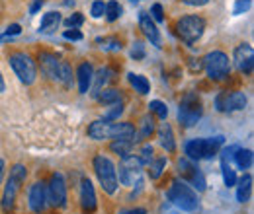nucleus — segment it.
Segmentation results:
<instances>
[{"instance_id": "39448f33", "label": "nucleus", "mask_w": 254, "mask_h": 214, "mask_svg": "<svg viewBox=\"0 0 254 214\" xmlns=\"http://www.w3.org/2000/svg\"><path fill=\"white\" fill-rule=\"evenodd\" d=\"M203 30H205V20L199 18V16H184L182 20H178L176 24V33L178 37L184 41V43H195L201 35H203Z\"/></svg>"}, {"instance_id": "a18cd8bd", "label": "nucleus", "mask_w": 254, "mask_h": 214, "mask_svg": "<svg viewBox=\"0 0 254 214\" xmlns=\"http://www.w3.org/2000/svg\"><path fill=\"white\" fill-rule=\"evenodd\" d=\"M43 6V0H33L32 8H30V14H37V10Z\"/></svg>"}, {"instance_id": "b1692460", "label": "nucleus", "mask_w": 254, "mask_h": 214, "mask_svg": "<svg viewBox=\"0 0 254 214\" xmlns=\"http://www.w3.org/2000/svg\"><path fill=\"white\" fill-rule=\"evenodd\" d=\"M129 84L135 88V92L143 93V95L149 93V90H151L149 80L145 76H141V74H129Z\"/></svg>"}, {"instance_id": "423d86ee", "label": "nucleus", "mask_w": 254, "mask_h": 214, "mask_svg": "<svg viewBox=\"0 0 254 214\" xmlns=\"http://www.w3.org/2000/svg\"><path fill=\"white\" fill-rule=\"evenodd\" d=\"M201 113H203V107H201V101H199L197 93L188 92L182 97V101H180V109H178L180 123L186 125V127H191V125H195V123L199 121Z\"/></svg>"}, {"instance_id": "ddd939ff", "label": "nucleus", "mask_w": 254, "mask_h": 214, "mask_svg": "<svg viewBox=\"0 0 254 214\" xmlns=\"http://www.w3.org/2000/svg\"><path fill=\"white\" fill-rule=\"evenodd\" d=\"M235 64L243 74H253L254 70V51L249 43H243L235 49Z\"/></svg>"}, {"instance_id": "6e6552de", "label": "nucleus", "mask_w": 254, "mask_h": 214, "mask_svg": "<svg viewBox=\"0 0 254 214\" xmlns=\"http://www.w3.org/2000/svg\"><path fill=\"white\" fill-rule=\"evenodd\" d=\"M10 66L16 72V76L20 78V82H24L28 86L35 82L37 68H35V62L32 61L30 55H26V53H14V55H10Z\"/></svg>"}, {"instance_id": "f8f14e48", "label": "nucleus", "mask_w": 254, "mask_h": 214, "mask_svg": "<svg viewBox=\"0 0 254 214\" xmlns=\"http://www.w3.org/2000/svg\"><path fill=\"white\" fill-rule=\"evenodd\" d=\"M178 168H180V175H182L184 181H188L197 191H205V177H203V173L191 164L188 158H182L178 162Z\"/></svg>"}, {"instance_id": "8fccbe9b", "label": "nucleus", "mask_w": 254, "mask_h": 214, "mask_svg": "<svg viewBox=\"0 0 254 214\" xmlns=\"http://www.w3.org/2000/svg\"><path fill=\"white\" fill-rule=\"evenodd\" d=\"M131 2H139V0H131Z\"/></svg>"}, {"instance_id": "393cba45", "label": "nucleus", "mask_w": 254, "mask_h": 214, "mask_svg": "<svg viewBox=\"0 0 254 214\" xmlns=\"http://www.w3.org/2000/svg\"><path fill=\"white\" fill-rule=\"evenodd\" d=\"M235 156V162L241 170H249L253 166V152L251 150H243V148H237V154Z\"/></svg>"}, {"instance_id": "aec40b11", "label": "nucleus", "mask_w": 254, "mask_h": 214, "mask_svg": "<svg viewBox=\"0 0 254 214\" xmlns=\"http://www.w3.org/2000/svg\"><path fill=\"white\" fill-rule=\"evenodd\" d=\"M251 193H253V175H251V173H245V175L239 179L237 201H239V203H247V201L251 199Z\"/></svg>"}, {"instance_id": "c85d7f7f", "label": "nucleus", "mask_w": 254, "mask_h": 214, "mask_svg": "<svg viewBox=\"0 0 254 214\" xmlns=\"http://www.w3.org/2000/svg\"><path fill=\"white\" fill-rule=\"evenodd\" d=\"M102 103H106V105H110V103H116V101H122V93L118 92V90H104V92H100L96 95Z\"/></svg>"}, {"instance_id": "20e7f679", "label": "nucleus", "mask_w": 254, "mask_h": 214, "mask_svg": "<svg viewBox=\"0 0 254 214\" xmlns=\"http://www.w3.org/2000/svg\"><path fill=\"white\" fill-rule=\"evenodd\" d=\"M168 201L176 205L180 211H186V213L197 211V195L191 191L190 185L182 183V181H174L172 187L168 189Z\"/></svg>"}, {"instance_id": "473e14b6", "label": "nucleus", "mask_w": 254, "mask_h": 214, "mask_svg": "<svg viewBox=\"0 0 254 214\" xmlns=\"http://www.w3.org/2000/svg\"><path fill=\"white\" fill-rule=\"evenodd\" d=\"M100 47L104 51H120L122 49V43L116 39V37H106V39H98Z\"/></svg>"}, {"instance_id": "4468645a", "label": "nucleus", "mask_w": 254, "mask_h": 214, "mask_svg": "<svg viewBox=\"0 0 254 214\" xmlns=\"http://www.w3.org/2000/svg\"><path fill=\"white\" fill-rule=\"evenodd\" d=\"M28 201H30V209L35 214L43 213L47 209V189L43 183H33L30 187V195H28Z\"/></svg>"}, {"instance_id": "f704fd0d", "label": "nucleus", "mask_w": 254, "mask_h": 214, "mask_svg": "<svg viewBox=\"0 0 254 214\" xmlns=\"http://www.w3.org/2000/svg\"><path fill=\"white\" fill-rule=\"evenodd\" d=\"M110 80V70L108 68H102L98 74H96V86H94V95H98V93L102 92V86L106 84Z\"/></svg>"}, {"instance_id": "09e8293b", "label": "nucleus", "mask_w": 254, "mask_h": 214, "mask_svg": "<svg viewBox=\"0 0 254 214\" xmlns=\"http://www.w3.org/2000/svg\"><path fill=\"white\" fill-rule=\"evenodd\" d=\"M4 88L6 86H4V80H2V74H0V92H4Z\"/></svg>"}, {"instance_id": "c03bdc74", "label": "nucleus", "mask_w": 254, "mask_h": 214, "mask_svg": "<svg viewBox=\"0 0 254 214\" xmlns=\"http://www.w3.org/2000/svg\"><path fill=\"white\" fill-rule=\"evenodd\" d=\"M184 4H188V6H205L209 0H182Z\"/></svg>"}, {"instance_id": "7c9ffc66", "label": "nucleus", "mask_w": 254, "mask_h": 214, "mask_svg": "<svg viewBox=\"0 0 254 214\" xmlns=\"http://www.w3.org/2000/svg\"><path fill=\"white\" fill-rule=\"evenodd\" d=\"M104 14H106V18H108L110 22H116V20L122 16V6H120L116 0H112V2L106 4V12H104Z\"/></svg>"}, {"instance_id": "a878e982", "label": "nucleus", "mask_w": 254, "mask_h": 214, "mask_svg": "<svg viewBox=\"0 0 254 214\" xmlns=\"http://www.w3.org/2000/svg\"><path fill=\"white\" fill-rule=\"evenodd\" d=\"M57 82H61L63 86H70L72 84V70H70V66L66 64V62H59V74H57Z\"/></svg>"}, {"instance_id": "de8ad7c7", "label": "nucleus", "mask_w": 254, "mask_h": 214, "mask_svg": "<svg viewBox=\"0 0 254 214\" xmlns=\"http://www.w3.org/2000/svg\"><path fill=\"white\" fill-rule=\"evenodd\" d=\"M2 175H4V160H0V181H2Z\"/></svg>"}, {"instance_id": "2eb2a0df", "label": "nucleus", "mask_w": 254, "mask_h": 214, "mask_svg": "<svg viewBox=\"0 0 254 214\" xmlns=\"http://www.w3.org/2000/svg\"><path fill=\"white\" fill-rule=\"evenodd\" d=\"M80 207H82L84 214H94L96 211V193L90 179L80 181Z\"/></svg>"}, {"instance_id": "58836bf2", "label": "nucleus", "mask_w": 254, "mask_h": 214, "mask_svg": "<svg viewBox=\"0 0 254 214\" xmlns=\"http://www.w3.org/2000/svg\"><path fill=\"white\" fill-rule=\"evenodd\" d=\"M131 57H133L135 61H141V59L145 57V47H143V43H135V47L131 49Z\"/></svg>"}, {"instance_id": "cd10ccee", "label": "nucleus", "mask_w": 254, "mask_h": 214, "mask_svg": "<svg viewBox=\"0 0 254 214\" xmlns=\"http://www.w3.org/2000/svg\"><path fill=\"white\" fill-rule=\"evenodd\" d=\"M122 113H124V103H122V101L110 103V109L104 113V121H108V123L116 121V119H120Z\"/></svg>"}, {"instance_id": "a19ab883", "label": "nucleus", "mask_w": 254, "mask_h": 214, "mask_svg": "<svg viewBox=\"0 0 254 214\" xmlns=\"http://www.w3.org/2000/svg\"><path fill=\"white\" fill-rule=\"evenodd\" d=\"M151 14H153V20H157V22H162V20H164V10H162L160 4H155V6L151 8Z\"/></svg>"}, {"instance_id": "1a4fd4ad", "label": "nucleus", "mask_w": 254, "mask_h": 214, "mask_svg": "<svg viewBox=\"0 0 254 214\" xmlns=\"http://www.w3.org/2000/svg\"><path fill=\"white\" fill-rule=\"evenodd\" d=\"M203 66L205 72L211 80H223L229 76V57L223 51H213L203 59Z\"/></svg>"}, {"instance_id": "c756f323", "label": "nucleus", "mask_w": 254, "mask_h": 214, "mask_svg": "<svg viewBox=\"0 0 254 214\" xmlns=\"http://www.w3.org/2000/svg\"><path fill=\"white\" fill-rule=\"evenodd\" d=\"M131 148H133V140H116V142H112V152L120 154L122 158L129 156Z\"/></svg>"}, {"instance_id": "c9c22d12", "label": "nucleus", "mask_w": 254, "mask_h": 214, "mask_svg": "<svg viewBox=\"0 0 254 214\" xmlns=\"http://www.w3.org/2000/svg\"><path fill=\"white\" fill-rule=\"evenodd\" d=\"M139 160H141V164L143 166H149L155 158H153V146L151 144H147V146H143V150H141V156H139Z\"/></svg>"}, {"instance_id": "4be33fe9", "label": "nucleus", "mask_w": 254, "mask_h": 214, "mask_svg": "<svg viewBox=\"0 0 254 214\" xmlns=\"http://www.w3.org/2000/svg\"><path fill=\"white\" fill-rule=\"evenodd\" d=\"M61 24V14L57 12H49L41 18V24H39V31L41 33H53V31L59 28Z\"/></svg>"}, {"instance_id": "7ed1b4c3", "label": "nucleus", "mask_w": 254, "mask_h": 214, "mask_svg": "<svg viewBox=\"0 0 254 214\" xmlns=\"http://www.w3.org/2000/svg\"><path fill=\"white\" fill-rule=\"evenodd\" d=\"M94 171L100 179L102 189L108 193V195H114L118 191V171H116V166L110 158L106 156H96L94 158Z\"/></svg>"}, {"instance_id": "f3484780", "label": "nucleus", "mask_w": 254, "mask_h": 214, "mask_svg": "<svg viewBox=\"0 0 254 214\" xmlns=\"http://www.w3.org/2000/svg\"><path fill=\"white\" fill-rule=\"evenodd\" d=\"M59 59L51 53H39V66H41V72L45 76H49L51 80L57 82V74H59Z\"/></svg>"}, {"instance_id": "f257e3e1", "label": "nucleus", "mask_w": 254, "mask_h": 214, "mask_svg": "<svg viewBox=\"0 0 254 214\" xmlns=\"http://www.w3.org/2000/svg\"><path fill=\"white\" fill-rule=\"evenodd\" d=\"M88 136L94 140L116 138V140H135V127L131 123L94 121L88 127Z\"/></svg>"}, {"instance_id": "dca6fc26", "label": "nucleus", "mask_w": 254, "mask_h": 214, "mask_svg": "<svg viewBox=\"0 0 254 214\" xmlns=\"http://www.w3.org/2000/svg\"><path fill=\"white\" fill-rule=\"evenodd\" d=\"M139 26H141L143 33L147 35V39H149L155 47H160V33H159V30H157V26H155V22H153V18H151L147 12H141V14H139Z\"/></svg>"}, {"instance_id": "6ab92c4d", "label": "nucleus", "mask_w": 254, "mask_h": 214, "mask_svg": "<svg viewBox=\"0 0 254 214\" xmlns=\"http://www.w3.org/2000/svg\"><path fill=\"white\" fill-rule=\"evenodd\" d=\"M20 191V183L10 179L8 177V183H6V189H4V197H2V209L8 213L14 209V203H16V195Z\"/></svg>"}, {"instance_id": "4c0bfd02", "label": "nucleus", "mask_w": 254, "mask_h": 214, "mask_svg": "<svg viewBox=\"0 0 254 214\" xmlns=\"http://www.w3.org/2000/svg\"><path fill=\"white\" fill-rule=\"evenodd\" d=\"M20 31H22V28H20L18 24L8 26V30L4 31V35H0V43H2V41H6V39H10V37H14V35H20Z\"/></svg>"}, {"instance_id": "ea45409f", "label": "nucleus", "mask_w": 254, "mask_h": 214, "mask_svg": "<svg viewBox=\"0 0 254 214\" xmlns=\"http://www.w3.org/2000/svg\"><path fill=\"white\" fill-rule=\"evenodd\" d=\"M251 4H253V0H237V4H235V14H245V12L251 8Z\"/></svg>"}, {"instance_id": "bb28decb", "label": "nucleus", "mask_w": 254, "mask_h": 214, "mask_svg": "<svg viewBox=\"0 0 254 214\" xmlns=\"http://www.w3.org/2000/svg\"><path fill=\"white\" fill-rule=\"evenodd\" d=\"M164 168H166V158H157V160H153V162L149 164V177H151V179H159L160 173L164 171Z\"/></svg>"}, {"instance_id": "f03ea898", "label": "nucleus", "mask_w": 254, "mask_h": 214, "mask_svg": "<svg viewBox=\"0 0 254 214\" xmlns=\"http://www.w3.org/2000/svg\"><path fill=\"white\" fill-rule=\"evenodd\" d=\"M223 144V136L215 138H195L186 144V156L188 160H209L219 154Z\"/></svg>"}, {"instance_id": "79ce46f5", "label": "nucleus", "mask_w": 254, "mask_h": 214, "mask_svg": "<svg viewBox=\"0 0 254 214\" xmlns=\"http://www.w3.org/2000/svg\"><path fill=\"white\" fill-rule=\"evenodd\" d=\"M104 12H106L104 2H94V4H92V16H94V18H102Z\"/></svg>"}, {"instance_id": "e433bc0d", "label": "nucleus", "mask_w": 254, "mask_h": 214, "mask_svg": "<svg viewBox=\"0 0 254 214\" xmlns=\"http://www.w3.org/2000/svg\"><path fill=\"white\" fill-rule=\"evenodd\" d=\"M82 22H84V18H82V14H72L66 22H64V26L66 28H72V30H76L78 26H82Z\"/></svg>"}, {"instance_id": "9b49d317", "label": "nucleus", "mask_w": 254, "mask_h": 214, "mask_svg": "<svg viewBox=\"0 0 254 214\" xmlns=\"http://www.w3.org/2000/svg\"><path fill=\"white\" fill-rule=\"evenodd\" d=\"M47 189V203L53 205V207H64L66 203V185L61 173H53L49 185L45 187Z\"/></svg>"}, {"instance_id": "a211bd4d", "label": "nucleus", "mask_w": 254, "mask_h": 214, "mask_svg": "<svg viewBox=\"0 0 254 214\" xmlns=\"http://www.w3.org/2000/svg\"><path fill=\"white\" fill-rule=\"evenodd\" d=\"M76 76H78V90H80V93H86L90 90V86H92V80H94V68H92V64L90 62H82L78 66Z\"/></svg>"}, {"instance_id": "2f4dec72", "label": "nucleus", "mask_w": 254, "mask_h": 214, "mask_svg": "<svg viewBox=\"0 0 254 214\" xmlns=\"http://www.w3.org/2000/svg\"><path fill=\"white\" fill-rule=\"evenodd\" d=\"M26 177H28L26 168H24L22 164H16V166L12 168V171H10V179H14V181H18V183L22 185L26 181Z\"/></svg>"}, {"instance_id": "0eeeda50", "label": "nucleus", "mask_w": 254, "mask_h": 214, "mask_svg": "<svg viewBox=\"0 0 254 214\" xmlns=\"http://www.w3.org/2000/svg\"><path fill=\"white\" fill-rule=\"evenodd\" d=\"M141 173H143V164L139 156H124L120 164V179L118 183L133 187L135 183H141Z\"/></svg>"}, {"instance_id": "412c9836", "label": "nucleus", "mask_w": 254, "mask_h": 214, "mask_svg": "<svg viewBox=\"0 0 254 214\" xmlns=\"http://www.w3.org/2000/svg\"><path fill=\"white\" fill-rule=\"evenodd\" d=\"M159 140H160V146H162L166 152H174L176 142H174V134H172V128H170L168 123H164L159 128Z\"/></svg>"}, {"instance_id": "5701e85b", "label": "nucleus", "mask_w": 254, "mask_h": 214, "mask_svg": "<svg viewBox=\"0 0 254 214\" xmlns=\"http://www.w3.org/2000/svg\"><path fill=\"white\" fill-rule=\"evenodd\" d=\"M155 132V121H153V117H143L141 119V128L139 130H135V140L133 142H139V140H145V138H149L151 134Z\"/></svg>"}, {"instance_id": "49530a36", "label": "nucleus", "mask_w": 254, "mask_h": 214, "mask_svg": "<svg viewBox=\"0 0 254 214\" xmlns=\"http://www.w3.org/2000/svg\"><path fill=\"white\" fill-rule=\"evenodd\" d=\"M120 214H147L145 209H131V211H122Z\"/></svg>"}, {"instance_id": "37998d69", "label": "nucleus", "mask_w": 254, "mask_h": 214, "mask_svg": "<svg viewBox=\"0 0 254 214\" xmlns=\"http://www.w3.org/2000/svg\"><path fill=\"white\" fill-rule=\"evenodd\" d=\"M64 39H70V41H80L82 39V33L78 30H66L64 31Z\"/></svg>"}, {"instance_id": "9d476101", "label": "nucleus", "mask_w": 254, "mask_h": 214, "mask_svg": "<svg viewBox=\"0 0 254 214\" xmlns=\"http://www.w3.org/2000/svg\"><path fill=\"white\" fill-rule=\"evenodd\" d=\"M215 105L219 111H225V113L241 111L247 107V95L243 92H221L215 99Z\"/></svg>"}, {"instance_id": "72a5a7b5", "label": "nucleus", "mask_w": 254, "mask_h": 214, "mask_svg": "<svg viewBox=\"0 0 254 214\" xmlns=\"http://www.w3.org/2000/svg\"><path fill=\"white\" fill-rule=\"evenodd\" d=\"M149 109H151L159 119H166V115H168V107H166L162 101H159V99L151 101V103H149Z\"/></svg>"}]
</instances>
